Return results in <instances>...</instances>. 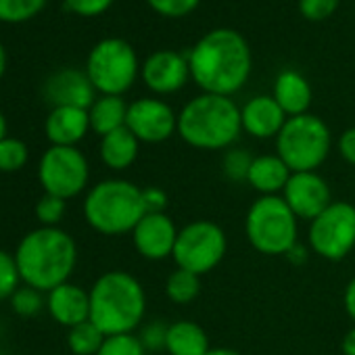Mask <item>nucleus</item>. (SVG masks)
Segmentation results:
<instances>
[{"label": "nucleus", "mask_w": 355, "mask_h": 355, "mask_svg": "<svg viewBox=\"0 0 355 355\" xmlns=\"http://www.w3.org/2000/svg\"><path fill=\"white\" fill-rule=\"evenodd\" d=\"M191 80L207 94L232 96L245 88L253 71V53L243 34L216 28L187 53Z\"/></svg>", "instance_id": "nucleus-1"}, {"label": "nucleus", "mask_w": 355, "mask_h": 355, "mask_svg": "<svg viewBox=\"0 0 355 355\" xmlns=\"http://www.w3.org/2000/svg\"><path fill=\"white\" fill-rule=\"evenodd\" d=\"M15 261L21 282L42 293L69 282L78 266V245L63 228H36L28 232L17 249Z\"/></svg>", "instance_id": "nucleus-2"}, {"label": "nucleus", "mask_w": 355, "mask_h": 355, "mask_svg": "<svg viewBox=\"0 0 355 355\" xmlns=\"http://www.w3.org/2000/svg\"><path fill=\"white\" fill-rule=\"evenodd\" d=\"M241 132V107L232 96L201 92L178 113V136L199 150H228Z\"/></svg>", "instance_id": "nucleus-3"}, {"label": "nucleus", "mask_w": 355, "mask_h": 355, "mask_svg": "<svg viewBox=\"0 0 355 355\" xmlns=\"http://www.w3.org/2000/svg\"><path fill=\"white\" fill-rule=\"evenodd\" d=\"M90 293V322L105 336L134 332L146 313V293L136 276L123 270H109L96 278Z\"/></svg>", "instance_id": "nucleus-4"}, {"label": "nucleus", "mask_w": 355, "mask_h": 355, "mask_svg": "<svg viewBox=\"0 0 355 355\" xmlns=\"http://www.w3.org/2000/svg\"><path fill=\"white\" fill-rule=\"evenodd\" d=\"M144 214L142 189L121 178H109L94 184L84 199L88 226L105 236L132 234Z\"/></svg>", "instance_id": "nucleus-5"}, {"label": "nucleus", "mask_w": 355, "mask_h": 355, "mask_svg": "<svg viewBox=\"0 0 355 355\" xmlns=\"http://www.w3.org/2000/svg\"><path fill=\"white\" fill-rule=\"evenodd\" d=\"M245 234L257 253L280 257L299 243V218L282 195L259 197L247 211Z\"/></svg>", "instance_id": "nucleus-6"}, {"label": "nucleus", "mask_w": 355, "mask_h": 355, "mask_svg": "<svg viewBox=\"0 0 355 355\" xmlns=\"http://www.w3.org/2000/svg\"><path fill=\"white\" fill-rule=\"evenodd\" d=\"M332 134L324 119L311 113L288 117L276 136V155L291 171H315L330 155Z\"/></svg>", "instance_id": "nucleus-7"}, {"label": "nucleus", "mask_w": 355, "mask_h": 355, "mask_svg": "<svg viewBox=\"0 0 355 355\" xmlns=\"http://www.w3.org/2000/svg\"><path fill=\"white\" fill-rule=\"evenodd\" d=\"M140 65L128 40L103 38L90 49L84 71L98 94L123 96L140 78Z\"/></svg>", "instance_id": "nucleus-8"}, {"label": "nucleus", "mask_w": 355, "mask_h": 355, "mask_svg": "<svg viewBox=\"0 0 355 355\" xmlns=\"http://www.w3.org/2000/svg\"><path fill=\"white\" fill-rule=\"evenodd\" d=\"M228 251V239L220 224L211 220H195L178 230L173 261L175 268L205 276L216 270Z\"/></svg>", "instance_id": "nucleus-9"}, {"label": "nucleus", "mask_w": 355, "mask_h": 355, "mask_svg": "<svg viewBox=\"0 0 355 355\" xmlns=\"http://www.w3.org/2000/svg\"><path fill=\"white\" fill-rule=\"evenodd\" d=\"M90 180V165L78 146H49L38 161V182L46 195L65 201L82 195Z\"/></svg>", "instance_id": "nucleus-10"}, {"label": "nucleus", "mask_w": 355, "mask_h": 355, "mask_svg": "<svg viewBox=\"0 0 355 355\" xmlns=\"http://www.w3.org/2000/svg\"><path fill=\"white\" fill-rule=\"evenodd\" d=\"M307 241L322 259H345L355 249V207L347 201H332L309 222Z\"/></svg>", "instance_id": "nucleus-11"}, {"label": "nucleus", "mask_w": 355, "mask_h": 355, "mask_svg": "<svg viewBox=\"0 0 355 355\" xmlns=\"http://www.w3.org/2000/svg\"><path fill=\"white\" fill-rule=\"evenodd\" d=\"M125 128L144 144H159L178 134V113L157 96H142L128 105Z\"/></svg>", "instance_id": "nucleus-12"}, {"label": "nucleus", "mask_w": 355, "mask_h": 355, "mask_svg": "<svg viewBox=\"0 0 355 355\" xmlns=\"http://www.w3.org/2000/svg\"><path fill=\"white\" fill-rule=\"evenodd\" d=\"M140 80L159 96L180 92L191 80L189 57L178 51H157L142 61Z\"/></svg>", "instance_id": "nucleus-13"}, {"label": "nucleus", "mask_w": 355, "mask_h": 355, "mask_svg": "<svg viewBox=\"0 0 355 355\" xmlns=\"http://www.w3.org/2000/svg\"><path fill=\"white\" fill-rule=\"evenodd\" d=\"M282 199L299 220L311 222L332 203V193L318 171H295L282 191Z\"/></svg>", "instance_id": "nucleus-14"}, {"label": "nucleus", "mask_w": 355, "mask_h": 355, "mask_svg": "<svg viewBox=\"0 0 355 355\" xmlns=\"http://www.w3.org/2000/svg\"><path fill=\"white\" fill-rule=\"evenodd\" d=\"M42 94L51 107H78L90 109L96 101V88L92 86L84 69L65 67L51 73L42 86Z\"/></svg>", "instance_id": "nucleus-15"}, {"label": "nucleus", "mask_w": 355, "mask_h": 355, "mask_svg": "<svg viewBox=\"0 0 355 355\" xmlns=\"http://www.w3.org/2000/svg\"><path fill=\"white\" fill-rule=\"evenodd\" d=\"M178 228L167 214H144L132 230L136 251L148 261H163L173 255Z\"/></svg>", "instance_id": "nucleus-16"}, {"label": "nucleus", "mask_w": 355, "mask_h": 355, "mask_svg": "<svg viewBox=\"0 0 355 355\" xmlns=\"http://www.w3.org/2000/svg\"><path fill=\"white\" fill-rule=\"evenodd\" d=\"M286 119H288L286 113L270 94H257L241 107L243 132L259 140L276 138L280 130L284 128Z\"/></svg>", "instance_id": "nucleus-17"}, {"label": "nucleus", "mask_w": 355, "mask_h": 355, "mask_svg": "<svg viewBox=\"0 0 355 355\" xmlns=\"http://www.w3.org/2000/svg\"><path fill=\"white\" fill-rule=\"evenodd\" d=\"M46 309L57 324L73 328L90 320V293L73 282H65L46 293Z\"/></svg>", "instance_id": "nucleus-18"}, {"label": "nucleus", "mask_w": 355, "mask_h": 355, "mask_svg": "<svg viewBox=\"0 0 355 355\" xmlns=\"http://www.w3.org/2000/svg\"><path fill=\"white\" fill-rule=\"evenodd\" d=\"M90 132L88 109L53 107L44 119V134L51 146H78Z\"/></svg>", "instance_id": "nucleus-19"}, {"label": "nucleus", "mask_w": 355, "mask_h": 355, "mask_svg": "<svg viewBox=\"0 0 355 355\" xmlns=\"http://www.w3.org/2000/svg\"><path fill=\"white\" fill-rule=\"evenodd\" d=\"M272 96L286 113V117H297L309 113L313 92L303 73H299L297 69H282L274 80Z\"/></svg>", "instance_id": "nucleus-20"}, {"label": "nucleus", "mask_w": 355, "mask_h": 355, "mask_svg": "<svg viewBox=\"0 0 355 355\" xmlns=\"http://www.w3.org/2000/svg\"><path fill=\"white\" fill-rule=\"evenodd\" d=\"M291 175V167L278 155H259L253 159L247 184L255 189L261 197H274L286 189Z\"/></svg>", "instance_id": "nucleus-21"}, {"label": "nucleus", "mask_w": 355, "mask_h": 355, "mask_svg": "<svg viewBox=\"0 0 355 355\" xmlns=\"http://www.w3.org/2000/svg\"><path fill=\"white\" fill-rule=\"evenodd\" d=\"M211 349L205 328L193 320H178L167 328V355H207Z\"/></svg>", "instance_id": "nucleus-22"}, {"label": "nucleus", "mask_w": 355, "mask_h": 355, "mask_svg": "<svg viewBox=\"0 0 355 355\" xmlns=\"http://www.w3.org/2000/svg\"><path fill=\"white\" fill-rule=\"evenodd\" d=\"M138 153H140V140L128 128H119L101 138V146H98L101 161L113 171L128 169L138 159Z\"/></svg>", "instance_id": "nucleus-23"}, {"label": "nucleus", "mask_w": 355, "mask_h": 355, "mask_svg": "<svg viewBox=\"0 0 355 355\" xmlns=\"http://www.w3.org/2000/svg\"><path fill=\"white\" fill-rule=\"evenodd\" d=\"M88 117H90V130L103 138L119 128H125L128 103L123 101V96L101 94L88 109Z\"/></svg>", "instance_id": "nucleus-24"}, {"label": "nucleus", "mask_w": 355, "mask_h": 355, "mask_svg": "<svg viewBox=\"0 0 355 355\" xmlns=\"http://www.w3.org/2000/svg\"><path fill=\"white\" fill-rule=\"evenodd\" d=\"M165 295L175 305H189L201 295V276L175 268L165 280Z\"/></svg>", "instance_id": "nucleus-25"}, {"label": "nucleus", "mask_w": 355, "mask_h": 355, "mask_svg": "<svg viewBox=\"0 0 355 355\" xmlns=\"http://www.w3.org/2000/svg\"><path fill=\"white\" fill-rule=\"evenodd\" d=\"M105 332L94 322H84L67 332V347L73 355H96L105 343Z\"/></svg>", "instance_id": "nucleus-26"}, {"label": "nucleus", "mask_w": 355, "mask_h": 355, "mask_svg": "<svg viewBox=\"0 0 355 355\" xmlns=\"http://www.w3.org/2000/svg\"><path fill=\"white\" fill-rule=\"evenodd\" d=\"M49 0H0V21L26 24L44 11Z\"/></svg>", "instance_id": "nucleus-27"}, {"label": "nucleus", "mask_w": 355, "mask_h": 355, "mask_svg": "<svg viewBox=\"0 0 355 355\" xmlns=\"http://www.w3.org/2000/svg\"><path fill=\"white\" fill-rule=\"evenodd\" d=\"M30 161V148L21 138L7 136L0 140V173H15Z\"/></svg>", "instance_id": "nucleus-28"}, {"label": "nucleus", "mask_w": 355, "mask_h": 355, "mask_svg": "<svg viewBox=\"0 0 355 355\" xmlns=\"http://www.w3.org/2000/svg\"><path fill=\"white\" fill-rule=\"evenodd\" d=\"M253 155L247 148H228L224 159H222V169L224 175L228 178L230 182H247L249 178V169L253 165Z\"/></svg>", "instance_id": "nucleus-29"}, {"label": "nucleus", "mask_w": 355, "mask_h": 355, "mask_svg": "<svg viewBox=\"0 0 355 355\" xmlns=\"http://www.w3.org/2000/svg\"><path fill=\"white\" fill-rule=\"evenodd\" d=\"M9 301H11L13 311L21 318H34L46 307V299L42 297V291L28 286V284L19 286Z\"/></svg>", "instance_id": "nucleus-30"}, {"label": "nucleus", "mask_w": 355, "mask_h": 355, "mask_svg": "<svg viewBox=\"0 0 355 355\" xmlns=\"http://www.w3.org/2000/svg\"><path fill=\"white\" fill-rule=\"evenodd\" d=\"M21 286V274L15 255L0 249V301H7Z\"/></svg>", "instance_id": "nucleus-31"}, {"label": "nucleus", "mask_w": 355, "mask_h": 355, "mask_svg": "<svg viewBox=\"0 0 355 355\" xmlns=\"http://www.w3.org/2000/svg\"><path fill=\"white\" fill-rule=\"evenodd\" d=\"M67 201L55 195H42L36 203V220L44 228H59L61 220L65 218Z\"/></svg>", "instance_id": "nucleus-32"}, {"label": "nucleus", "mask_w": 355, "mask_h": 355, "mask_svg": "<svg viewBox=\"0 0 355 355\" xmlns=\"http://www.w3.org/2000/svg\"><path fill=\"white\" fill-rule=\"evenodd\" d=\"M144 3L150 7L153 13L165 19H182L199 9L201 0H144Z\"/></svg>", "instance_id": "nucleus-33"}, {"label": "nucleus", "mask_w": 355, "mask_h": 355, "mask_svg": "<svg viewBox=\"0 0 355 355\" xmlns=\"http://www.w3.org/2000/svg\"><path fill=\"white\" fill-rule=\"evenodd\" d=\"M96 355H146V349L142 347L140 338L134 332H130L107 336Z\"/></svg>", "instance_id": "nucleus-34"}, {"label": "nucleus", "mask_w": 355, "mask_h": 355, "mask_svg": "<svg viewBox=\"0 0 355 355\" xmlns=\"http://www.w3.org/2000/svg\"><path fill=\"white\" fill-rule=\"evenodd\" d=\"M340 0H299V13L307 21H324L336 13Z\"/></svg>", "instance_id": "nucleus-35"}, {"label": "nucleus", "mask_w": 355, "mask_h": 355, "mask_svg": "<svg viewBox=\"0 0 355 355\" xmlns=\"http://www.w3.org/2000/svg\"><path fill=\"white\" fill-rule=\"evenodd\" d=\"M167 328L169 324L161 322V320H155V322H148L146 326H142L138 338L142 343V347L148 351H165V343H167Z\"/></svg>", "instance_id": "nucleus-36"}, {"label": "nucleus", "mask_w": 355, "mask_h": 355, "mask_svg": "<svg viewBox=\"0 0 355 355\" xmlns=\"http://www.w3.org/2000/svg\"><path fill=\"white\" fill-rule=\"evenodd\" d=\"M115 0H65V9L78 17H101L105 15L111 7H113Z\"/></svg>", "instance_id": "nucleus-37"}, {"label": "nucleus", "mask_w": 355, "mask_h": 355, "mask_svg": "<svg viewBox=\"0 0 355 355\" xmlns=\"http://www.w3.org/2000/svg\"><path fill=\"white\" fill-rule=\"evenodd\" d=\"M167 193L159 187H146L142 189V203L146 214H165L167 207Z\"/></svg>", "instance_id": "nucleus-38"}, {"label": "nucleus", "mask_w": 355, "mask_h": 355, "mask_svg": "<svg viewBox=\"0 0 355 355\" xmlns=\"http://www.w3.org/2000/svg\"><path fill=\"white\" fill-rule=\"evenodd\" d=\"M338 153L349 165H355V128H349L338 136Z\"/></svg>", "instance_id": "nucleus-39"}, {"label": "nucleus", "mask_w": 355, "mask_h": 355, "mask_svg": "<svg viewBox=\"0 0 355 355\" xmlns=\"http://www.w3.org/2000/svg\"><path fill=\"white\" fill-rule=\"evenodd\" d=\"M343 305H345V311L347 315L353 320L355 324V276L347 282L345 286V293H343Z\"/></svg>", "instance_id": "nucleus-40"}, {"label": "nucleus", "mask_w": 355, "mask_h": 355, "mask_svg": "<svg viewBox=\"0 0 355 355\" xmlns=\"http://www.w3.org/2000/svg\"><path fill=\"white\" fill-rule=\"evenodd\" d=\"M284 257H286L293 266H303V263L307 261V249H305L303 245H299V243H297V245H295V247H293Z\"/></svg>", "instance_id": "nucleus-41"}, {"label": "nucleus", "mask_w": 355, "mask_h": 355, "mask_svg": "<svg viewBox=\"0 0 355 355\" xmlns=\"http://www.w3.org/2000/svg\"><path fill=\"white\" fill-rule=\"evenodd\" d=\"M340 349H343V355H355V324H353V328H349L345 332Z\"/></svg>", "instance_id": "nucleus-42"}, {"label": "nucleus", "mask_w": 355, "mask_h": 355, "mask_svg": "<svg viewBox=\"0 0 355 355\" xmlns=\"http://www.w3.org/2000/svg\"><path fill=\"white\" fill-rule=\"evenodd\" d=\"M7 65H9V57H7V49H5V44L0 42V80L5 78V73H7Z\"/></svg>", "instance_id": "nucleus-43"}, {"label": "nucleus", "mask_w": 355, "mask_h": 355, "mask_svg": "<svg viewBox=\"0 0 355 355\" xmlns=\"http://www.w3.org/2000/svg\"><path fill=\"white\" fill-rule=\"evenodd\" d=\"M207 355H243L234 349H228V347H216V349H209Z\"/></svg>", "instance_id": "nucleus-44"}, {"label": "nucleus", "mask_w": 355, "mask_h": 355, "mask_svg": "<svg viewBox=\"0 0 355 355\" xmlns=\"http://www.w3.org/2000/svg\"><path fill=\"white\" fill-rule=\"evenodd\" d=\"M7 130H9V125H7V117H5V113L0 111V140H5L9 134H7Z\"/></svg>", "instance_id": "nucleus-45"}, {"label": "nucleus", "mask_w": 355, "mask_h": 355, "mask_svg": "<svg viewBox=\"0 0 355 355\" xmlns=\"http://www.w3.org/2000/svg\"><path fill=\"white\" fill-rule=\"evenodd\" d=\"M0 355H5V353H0Z\"/></svg>", "instance_id": "nucleus-46"}]
</instances>
